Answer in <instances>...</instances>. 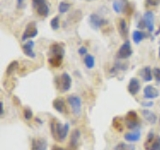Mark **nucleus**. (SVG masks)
Here are the masks:
<instances>
[{"instance_id": "f257e3e1", "label": "nucleus", "mask_w": 160, "mask_h": 150, "mask_svg": "<svg viewBox=\"0 0 160 150\" xmlns=\"http://www.w3.org/2000/svg\"><path fill=\"white\" fill-rule=\"evenodd\" d=\"M50 129H51V133L52 136L59 140V141H63L65 138L67 137L68 132H69V124L65 123L61 124L58 121H55L52 120L51 123H50Z\"/></svg>"}, {"instance_id": "f03ea898", "label": "nucleus", "mask_w": 160, "mask_h": 150, "mask_svg": "<svg viewBox=\"0 0 160 150\" xmlns=\"http://www.w3.org/2000/svg\"><path fill=\"white\" fill-rule=\"evenodd\" d=\"M67 102L72 109V113L75 116H80L82 112V100L75 94L69 95L67 97Z\"/></svg>"}, {"instance_id": "7ed1b4c3", "label": "nucleus", "mask_w": 160, "mask_h": 150, "mask_svg": "<svg viewBox=\"0 0 160 150\" xmlns=\"http://www.w3.org/2000/svg\"><path fill=\"white\" fill-rule=\"evenodd\" d=\"M125 121H126V125L129 129H131L132 131L135 130H139L140 128V122L138 115L135 111H129L126 116H125Z\"/></svg>"}, {"instance_id": "20e7f679", "label": "nucleus", "mask_w": 160, "mask_h": 150, "mask_svg": "<svg viewBox=\"0 0 160 150\" xmlns=\"http://www.w3.org/2000/svg\"><path fill=\"white\" fill-rule=\"evenodd\" d=\"M132 53H133V50L131 47V43H130L129 40H126L118 49L116 56L118 59H127L131 56Z\"/></svg>"}, {"instance_id": "39448f33", "label": "nucleus", "mask_w": 160, "mask_h": 150, "mask_svg": "<svg viewBox=\"0 0 160 150\" xmlns=\"http://www.w3.org/2000/svg\"><path fill=\"white\" fill-rule=\"evenodd\" d=\"M88 23L92 29L98 30L101 28L104 24H106V20L103 19L102 17H100L96 13H91L88 17Z\"/></svg>"}, {"instance_id": "423d86ee", "label": "nucleus", "mask_w": 160, "mask_h": 150, "mask_svg": "<svg viewBox=\"0 0 160 150\" xmlns=\"http://www.w3.org/2000/svg\"><path fill=\"white\" fill-rule=\"evenodd\" d=\"M71 84H72L71 76H70L67 72H64L59 78L58 88H60L61 92H67L68 90L71 88Z\"/></svg>"}, {"instance_id": "0eeeda50", "label": "nucleus", "mask_w": 160, "mask_h": 150, "mask_svg": "<svg viewBox=\"0 0 160 150\" xmlns=\"http://www.w3.org/2000/svg\"><path fill=\"white\" fill-rule=\"evenodd\" d=\"M37 34H38V30H37L36 23L30 22L26 25V27H25L21 39L24 41V40H27L29 38H34L35 36H37Z\"/></svg>"}, {"instance_id": "6e6552de", "label": "nucleus", "mask_w": 160, "mask_h": 150, "mask_svg": "<svg viewBox=\"0 0 160 150\" xmlns=\"http://www.w3.org/2000/svg\"><path fill=\"white\" fill-rule=\"evenodd\" d=\"M154 13L152 11H146L143 14V20L145 23V26L148 29L149 32H153L154 31Z\"/></svg>"}, {"instance_id": "1a4fd4ad", "label": "nucleus", "mask_w": 160, "mask_h": 150, "mask_svg": "<svg viewBox=\"0 0 160 150\" xmlns=\"http://www.w3.org/2000/svg\"><path fill=\"white\" fill-rule=\"evenodd\" d=\"M143 95L146 99H155L159 96V91L157 88H155L152 85H147L144 87Z\"/></svg>"}, {"instance_id": "9d476101", "label": "nucleus", "mask_w": 160, "mask_h": 150, "mask_svg": "<svg viewBox=\"0 0 160 150\" xmlns=\"http://www.w3.org/2000/svg\"><path fill=\"white\" fill-rule=\"evenodd\" d=\"M34 41L33 40H29V41H27L26 43H24L23 44V46H22V50H23V52L24 54L26 55V56L30 57V58H35L36 57V54H35L34 52Z\"/></svg>"}, {"instance_id": "9b49d317", "label": "nucleus", "mask_w": 160, "mask_h": 150, "mask_svg": "<svg viewBox=\"0 0 160 150\" xmlns=\"http://www.w3.org/2000/svg\"><path fill=\"white\" fill-rule=\"evenodd\" d=\"M49 55H50V56H61V57H64L65 50L60 44L54 43L49 48Z\"/></svg>"}, {"instance_id": "f8f14e48", "label": "nucleus", "mask_w": 160, "mask_h": 150, "mask_svg": "<svg viewBox=\"0 0 160 150\" xmlns=\"http://www.w3.org/2000/svg\"><path fill=\"white\" fill-rule=\"evenodd\" d=\"M127 89H128V92L131 94V95H136L139 90H140V82L137 78H131L130 79V81L128 83V86H127Z\"/></svg>"}, {"instance_id": "ddd939ff", "label": "nucleus", "mask_w": 160, "mask_h": 150, "mask_svg": "<svg viewBox=\"0 0 160 150\" xmlns=\"http://www.w3.org/2000/svg\"><path fill=\"white\" fill-rule=\"evenodd\" d=\"M118 32L123 39H126L128 37V33H129V29H128V25L124 19H119L118 20Z\"/></svg>"}, {"instance_id": "4468645a", "label": "nucleus", "mask_w": 160, "mask_h": 150, "mask_svg": "<svg viewBox=\"0 0 160 150\" xmlns=\"http://www.w3.org/2000/svg\"><path fill=\"white\" fill-rule=\"evenodd\" d=\"M141 114H142V116L143 118L146 120V121L150 124H155L157 122V116H156V114H155L154 112L152 111H150V110L148 109H142L141 110Z\"/></svg>"}, {"instance_id": "2eb2a0df", "label": "nucleus", "mask_w": 160, "mask_h": 150, "mask_svg": "<svg viewBox=\"0 0 160 150\" xmlns=\"http://www.w3.org/2000/svg\"><path fill=\"white\" fill-rule=\"evenodd\" d=\"M47 144L43 138H35L32 139L31 150H46Z\"/></svg>"}, {"instance_id": "dca6fc26", "label": "nucleus", "mask_w": 160, "mask_h": 150, "mask_svg": "<svg viewBox=\"0 0 160 150\" xmlns=\"http://www.w3.org/2000/svg\"><path fill=\"white\" fill-rule=\"evenodd\" d=\"M127 7L126 0H114L112 4V8L116 13H122L124 12L125 8Z\"/></svg>"}, {"instance_id": "f3484780", "label": "nucleus", "mask_w": 160, "mask_h": 150, "mask_svg": "<svg viewBox=\"0 0 160 150\" xmlns=\"http://www.w3.org/2000/svg\"><path fill=\"white\" fill-rule=\"evenodd\" d=\"M141 138V133L139 130H135V131L128 132L126 134H124V139L127 142H137Z\"/></svg>"}, {"instance_id": "a211bd4d", "label": "nucleus", "mask_w": 160, "mask_h": 150, "mask_svg": "<svg viewBox=\"0 0 160 150\" xmlns=\"http://www.w3.org/2000/svg\"><path fill=\"white\" fill-rule=\"evenodd\" d=\"M79 138H80V131L78 129H74L70 138V147L72 149H76L79 144Z\"/></svg>"}, {"instance_id": "6ab92c4d", "label": "nucleus", "mask_w": 160, "mask_h": 150, "mask_svg": "<svg viewBox=\"0 0 160 150\" xmlns=\"http://www.w3.org/2000/svg\"><path fill=\"white\" fill-rule=\"evenodd\" d=\"M152 73H153V69H151L150 66H146L141 69V71H140V76L143 78L144 81L149 82L152 80Z\"/></svg>"}, {"instance_id": "aec40b11", "label": "nucleus", "mask_w": 160, "mask_h": 150, "mask_svg": "<svg viewBox=\"0 0 160 150\" xmlns=\"http://www.w3.org/2000/svg\"><path fill=\"white\" fill-rule=\"evenodd\" d=\"M52 105H53V108L56 110L57 112H59V113L65 112V103H64V100L62 98L54 99L53 102H52Z\"/></svg>"}, {"instance_id": "412c9836", "label": "nucleus", "mask_w": 160, "mask_h": 150, "mask_svg": "<svg viewBox=\"0 0 160 150\" xmlns=\"http://www.w3.org/2000/svg\"><path fill=\"white\" fill-rule=\"evenodd\" d=\"M135 149H136V147H135L134 144L125 143V142H120L114 147V150H135Z\"/></svg>"}, {"instance_id": "4be33fe9", "label": "nucleus", "mask_w": 160, "mask_h": 150, "mask_svg": "<svg viewBox=\"0 0 160 150\" xmlns=\"http://www.w3.org/2000/svg\"><path fill=\"white\" fill-rule=\"evenodd\" d=\"M63 57L61 56H49L48 62L52 67H59L62 64Z\"/></svg>"}, {"instance_id": "5701e85b", "label": "nucleus", "mask_w": 160, "mask_h": 150, "mask_svg": "<svg viewBox=\"0 0 160 150\" xmlns=\"http://www.w3.org/2000/svg\"><path fill=\"white\" fill-rule=\"evenodd\" d=\"M145 37V34L140 30H134L132 33V39L135 44H139Z\"/></svg>"}, {"instance_id": "b1692460", "label": "nucleus", "mask_w": 160, "mask_h": 150, "mask_svg": "<svg viewBox=\"0 0 160 150\" xmlns=\"http://www.w3.org/2000/svg\"><path fill=\"white\" fill-rule=\"evenodd\" d=\"M18 66H19V63H18L17 60H13V61L7 66V69H6V75L10 76V75H12L13 73H15V72L17 71Z\"/></svg>"}, {"instance_id": "393cba45", "label": "nucleus", "mask_w": 160, "mask_h": 150, "mask_svg": "<svg viewBox=\"0 0 160 150\" xmlns=\"http://www.w3.org/2000/svg\"><path fill=\"white\" fill-rule=\"evenodd\" d=\"M84 64H85V66H86V68H88V69L94 68V66H95V58H94V56H92L91 54L85 55Z\"/></svg>"}, {"instance_id": "a878e982", "label": "nucleus", "mask_w": 160, "mask_h": 150, "mask_svg": "<svg viewBox=\"0 0 160 150\" xmlns=\"http://www.w3.org/2000/svg\"><path fill=\"white\" fill-rule=\"evenodd\" d=\"M154 131L153 130H150L148 135H147V138H146V141L144 143V148L146 150H150V147H151L152 143L154 142Z\"/></svg>"}, {"instance_id": "bb28decb", "label": "nucleus", "mask_w": 160, "mask_h": 150, "mask_svg": "<svg viewBox=\"0 0 160 150\" xmlns=\"http://www.w3.org/2000/svg\"><path fill=\"white\" fill-rule=\"evenodd\" d=\"M37 11V13L40 15V16H43V17H46L49 15V6L47 3H45L41 6H39L38 8L35 9Z\"/></svg>"}, {"instance_id": "cd10ccee", "label": "nucleus", "mask_w": 160, "mask_h": 150, "mask_svg": "<svg viewBox=\"0 0 160 150\" xmlns=\"http://www.w3.org/2000/svg\"><path fill=\"white\" fill-rule=\"evenodd\" d=\"M70 7H71V4L66 2V1H61L59 3V6H58V11L59 13L61 14H64L68 12V10L70 9Z\"/></svg>"}, {"instance_id": "c85d7f7f", "label": "nucleus", "mask_w": 160, "mask_h": 150, "mask_svg": "<svg viewBox=\"0 0 160 150\" xmlns=\"http://www.w3.org/2000/svg\"><path fill=\"white\" fill-rule=\"evenodd\" d=\"M112 125H113V127L117 130V131H122V130H123V123L118 117H115L113 119Z\"/></svg>"}, {"instance_id": "c756f323", "label": "nucleus", "mask_w": 160, "mask_h": 150, "mask_svg": "<svg viewBox=\"0 0 160 150\" xmlns=\"http://www.w3.org/2000/svg\"><path fill=\"white\" fill-rule=\"evenodd\" d=\"M50 26L53 30H58L60 27V20H59V16H55L51 19L50 21Z\"/></svg>"}, {"instance_id": "7c9ffc66", "label": "nucleus", "mask_w": 160, "mask_h": 150, "mask_svg": "<svg viewBox=\"0 0 160 150\" xmlns=\"http://www.w3.org/2000/svg\"><path fill=\"white\" fill-rule=\"evenodd\" d=\"M23 114H24V118L26 119V120H30V119H32L33 117V112H32V110L26 107L24 109V111H23Z\"/></svg>"}, {"instance_id": "2f4dec72", "label": "nucleus", "mask_w": 160, "mask_h": 150, "mask_svg": "<svg viewBox=\"0 0 160 150\" xmlns=\"http://www.w3.org/2000/svg\"><path fill=\"white\" fill-rule=\"evenodd\" d=\"M150 150H160V137L155 138L154 142L150 147Z\"/></svg>"}, {"instance_id": "473e14b6", "label": "nucleus", "mask_w": 160, "mask_h": 150, "mask_svg": "<svg viewBox=\"0 0 160 150\" xmlns=\"http://www.w3.org/2000/svg\"><path fill=\"white\" fill-rule=\"evenodd\" d=\"M153 77L155 78L157 83H160V68L155 67L153 69Z\"/></svg>"}, {"instance_id": "72a5a7b5", "label": "nucleus", "mask_w": 160, "mask_h": 150, "mask_svg": "<svg viewBox=\"0 0 160 150\" xmlns=\"http://www.w3.org/2000/svg\"><path fill=\"white\" fill-rule=\"evenodd\" d=\"M46 3V0H32V5L34 9L38 8L39 6H41V5Z\"/></svg>"}, {"instance_id": "f704fd0d", "label": "nucleus", "mask_w": 160, "mask_h": 150, "mask_svg": "<svg viewBox=\"0 0 160 150\" xmlns=\"http://www.w3.org/2000/svg\"><path fill=\"white\" fill-rule=\"evenodd\" d=\"M16 6L18 9H22L25 7V0H16Z\"/></svg>"}, {"instance_id": "c9c22d12", "label": "nucleus", "mask_w": 160, "mask_h": 150, "mask_svg": "<svg viewBox=\"0 0 160 150\" xmlns=\"http://www.w3.org/2000/svg\"><path fill=\"white\" fill-rule=\"evenodd\" d=\"M78 54L79 55H87V48L84 46H80L78 49Z\"/></svg>"}, {"instance_id": "e433bc0d", "label": "nucleus", "mask_w": 160, "mask_h": 150, "mask_svg": "<svg viewBox=\"0 0 160 150\" xmlns=\"http://www.w3.org/2000/svg\"><path fill=\"white\" fill-rule=\"evenodd\" d=\"M140 104L144 107H151V106H153L154 103L152 101H143V102H140Z\"/></svg>"}, {"instance_id": "4c0bfd02", "label": "nucleus", "mask_w": 160, "mask_h": 150, "mask_svg": "<svg viewBox=\"0 0 160 150\" xmlns=\"http://www.w3.org/2000/svg\"><path fill=\"white\" fill-rule=\"evenodd\" d=\"M147 3L149 5H153V6H155V5H158L160 3V0H147Z\"/></svg>"}, {"instance_id": "58836bf2", "label": "nucleus", "mask_w": 160, "mask_h": 150, "mask_svg": "<svg viewBox=\"0 0 160 150\" xmlns=\"http://www.w3.org/2000/svg\"><path fill=\"white\" fill-rule=\"evenodd\" d=\"M51 150H66V149H64L63 147H60V146H58V145H53Z\"/></svg>"}, {"instance_id": "ea45409f", "label": "nucleus", "mask_w": 160, "mask_h": 150, "mask_svg": "<svg viewBox=\"0 0 160 150\" xmlns=\"http://www.w3.org/2000/svg\"><path fill=\"white\" fill-rule=\"evenodd\" d=\"M1 116H3V113H4V104H3V102L1 101Z\"/></svg>"}, {"instance_id": "a19ab883", "label": "nucleus", "mask_w": 160, "mask_h": 150, "mask_svg": "<svg viewBox=\"0 0 160 150\" xmlns=\"http://www.w3.org/2000/svg\"><path fill=\"white\" fill-rule=\"evenodd\" d=\"M158 55H159V58H160V47H159V51H158Z\"/></svg>"}, {"instance_id": "79ce46f5", "label": "nucleus", "mask_w": 160, "mask_h": 150, "mask_svg": "<svg viewBox=\"0 0 160 150\" xmlns=\"http://www.w3.org/2000/svg\"><path fill=\"white\" fill-rule=\"evenodd\" d=\"M87 1H91V0H87Z\"/></svg>"}]
</instances>
